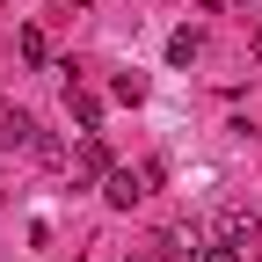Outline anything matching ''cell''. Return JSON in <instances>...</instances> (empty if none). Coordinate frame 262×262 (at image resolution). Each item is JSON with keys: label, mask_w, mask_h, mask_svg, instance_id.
<instances>
[{"label": "cell", "mask_w": 262, "mask_h": 262, "mask_svg": "<svg viewBox=\"0 0 262 262\" xmlns=\"http://www.w3.org/2000/svg\"><path fill=\"white\" fill-rule=\"evenodd\" d=\"M66 168H73V182H102L117 160H110V146L95 139V131H80V146H73V160H66Z\"/></svg>", "instance_id": "1"}, {"label": "cell", "mask_w": 262, "mask_h": 262, "mask_svg": "<svg viewBox=\"0 0 262 262\" xmlns=\"http://www.w3.org/2000/svg\"><path fill=\"white\" fill-rule=\"evenodd\" d=\"M37 117H22V110H0V153H37Z\"/></svg>", "instance_id": "2"}, {"label": "cell", "mask_w": 262, "mask_h": 262, "mask_svg": "<svg viewBox=\"0 0 262 262\" xmlns=\"http://www.w3.org/2000/svg\"><path fill=\"white\" fill-rule=\"evenodd\" d=\"M255 233H262V219H255L248 204H226V211H219V241H226V248H255Z\"/></svg>", "instance_id": "3"}, {"label": "cell", "mask_w": 262, "mask_h": 262, "mask_svg": "<svg viewBox=\"0 0 262 262\" xmlns=\"http://www.w3.org/2000/svg\"><path fill=\"white\" fill-rule=\"evenodd\" d=\"M66 117H73L80 131H102V95L95 88H66Z\"/></svg>", "instance_id": "4"}, {"label": "cell", "mask_w": 262, "mask_h": 262, "mask_svg": "<svg viewBox=\"0 0 262 262\" xmlns=\"http://www.w3.org/2000/svg\"><path fill=\"white\" fill-rule=\"evenodd\" d=\"M139 182H146V175H131V168H110V175H102V196H110L117 211H131V204H139V196H146Z\"/></svg>", "instance_id": "5"}, {"label": "cell", "mask_w": 262, "mask_h": 262, "mask_svg": "<svg viewBox=\"0 0 262 262\" xmlns=\"http://www.w3.org/2000/svg\"><path fill=\"white\" fill-rule=\"evenodd\" d=\"M196 255H204V248H196L189 233H175V226L160 233V262H196Z\"/></svg>", "instance_id": "6"}, {"label": "cell", "mask_w": 262, "mask_h": 262, "mask_svg": "<svg viewBox=\"0 0 262 262\" xmlns=\"http://www.w3.org/2000/svg\"><path fill=\"white\" fill-rule=\"evenodd\" d=\"M196 51H204V37H196V29H175V37H168V66H189Z\"/></svg>", "instance_id": "7"}, {"label": "cell", "mask_w": 262, "mask_h": 262, "mask_svg": "<svg viewBox=\"0 0 262 262\" xmlns=\"http://www.w3.org/2000/svg\"><path fill=\"white\" fill-rule=\"evenodd\" d=\"M22 66H51V44H44V29H22Z\"/></svg>", "instance_id": "8"}, {"label": "cell", "mask_w": 262, "mask_h": 262, "mask_svg": "<svg viewBox=\"0 0 262 262\" xmlns=\"http://www.w3.org/2000/svg\"><path fill=\"white\" fill-rule=\"evenodd\" d=\"M110 95H117V102H139V95H146V80H139V73H117V88H110Z\"/></svg>", "instance_id": "9"}, {"label": "cell", "mask_w": 262, "mask_h": 262, "mask_svg": "<svg viewBox=\"0 0 262 262\" xmlns=\"http://www.w3.org/2000/svg\"><path fill=\"white\" fill-rule=\"evenodd\" d=\"M196 262H241V248H226V241H211L204 255H196Z\"/></svg>", "instance_id": "10"}, {"label": "cell", "mask_w": 262, "mask_h": 262, "mask_svg": "<svg viewBox=\"0 0 262 262\" xmlns=\"http://www.w3.org/2000/svg\"><path fill=\"white\" fill-rule=\"evenodd\" d=\"M255 66H262V29H255Z\"/></svg>", "instance_id": "11"}, {"label": "cell", "mask_w": 262, "mask_h": 262, "mask_svg": "<svg viewBox=\"0 0 262 262\" xmlns=\"http://www.w3.org/2000/svg\"><path fill=\"white\" fill-rule=\"evenodd\" d=\"M255 29H262V15H255Z\"/></svg>", "instance_id": "12"}]
</instances>
